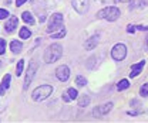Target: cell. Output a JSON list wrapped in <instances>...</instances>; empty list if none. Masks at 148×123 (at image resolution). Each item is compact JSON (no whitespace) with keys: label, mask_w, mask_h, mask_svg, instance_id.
Here are the masks:
<instances>
[{"label":"cell","mask_w":148,"mask_h":123,"mask_svg":"<svg viewBox=\"0 0 148 123\" xmlns=\"http://www.w3.org/2000/svg\"><path fill=\"white\" fill-rule=\"evenodd\" d=\"M61 55H63V47L60 44H51L44 53V61L47 64H51V62H56L57 59H60Z\"/></svg>","instance_id":"cell-1"},{"label":"cell","mask_w":148,"mask_h":123,"mask_svg":"<svg viewBox=\"0 0 148 123\" xmlns=\"http://www.w3.org/2000/svg\"><path fill=\"white\" fill-rule=\"evenodd\" d=\"M60 30H63V16L60 13L51 14V17L49 20V26H47V33L54 34Z\"/></svg>","instance_id":"cell-2"},{"label":"cell","mask_w":148,"mask_h":123,"mask_svg":"<svg viewBox=\"0 0 148 123\" xmlns=\"http://www.w3.org/2000/svg\"><path fill=\"white\" fill-rule=\"evenodd\" d=\"M97 17L106 18V20H108V21H115L117 18L120 17V10H118L117 7H106V9H103V10L98 11Z\"/></svg>","instance_id":"cell-3"},{"label":"cell","mask_w":148,"mask_h":123,"mask_svg":"<svg viewBox=\"0 0 148 123\" xmlns=\"http://www.w3.org/2000/svg\"><path fill=\"white\" fill-rule=\"evenodd\" d=\"M51 92H53V88L50 85H41V87H38V88H36L33 91V99L37 101V102H40V101L49 98Z\"/></svg>","instance_id":"cell-4"},{"label":"cell","mask_w":148,"mask_h":123,"mask_svg":"<svg viewBox=\"0 0 148 123\" xmlns=\"http://www.w3.org/2000/svg\"><path fill=\"white\" fill-rule=\"evenodd\" d=\"M125 55H127V48H125L124 44H117V45H114V48H112V51H111V57H112L114 59L123 61V59L125 58Z\"/></svg>","instance_id":"cell-5"},{"label":"cell","mask_w":148,"mask_h":123,"mask_svg":"<svg viewBox=\"0 0 148 123\" xmlns=\"http://www.w3.org/2000/svg\"><path fill=\"white\" fill-rule=\"evenodd\" d=\"M37 71V64L36 62H30L29 64V71H27V75H26V81H24V89L29 88V85L32 84L33 81V76Z\"/></svg>","instance_id":"cell-6"},{"label":"cell","mask_w":148,"mask_h":123,"mask_svg":"<svg viewBox=\"0 0 148 123\" xmlns=\"http://www.w3.org/2000/svg\"><path fill=\"white\" fill-rule=\"evenodd\" d=\"M71 3H73V7L80 14H84L88 10V0H71Z\"/></svg>","instance_id":"cell-7"},{"label":"cell","mask_w":148,"mask_h":123,"mask_svg":"<svg viewBox=\"0 0 148 123\" xmlns=\"http://www.w3.org/2000/svg\"><path fill=\"white\" fill-rule=\"evenodd\" d=\"M56 76H57L61 82H66V81L69 79V76H70V70H69V67H67V65L58 67L57 71H56Z\"/></svg>","instance_id":"cell-8"},{"label":"cell","mask_w":148,"mask_h":123,"mask_svg":"<svg viewBox=\"0 0 148 123\" xmlns=\"http://www.w3.org/2000/svg\"><path fill=\"white\" fill-rule=\"evenodd\" d=\"M111 107H112V103H111V102H108V103H104V105L98 106V107H95V109H94V116L97 118V116L107 115V113L111 110Z\"/></svg>","instance_id":"cell-9"},{"label":"cell","mask_w":148,"mask_h":123,"mask_svg":"<svg viewBox=\"0 0 148 123\" xmlns=\"http://www.w3.org/2000/svg\"><path fill=\"white\" fill-rule=\"evenodd\" d=\"M17 23L18 20L16 16H12L10 20L6 23V26H4V30H6V33H13L14 30H16V27H17Z\"/></svg>","instance_id":"cell-10"},{"label":"cell","mask_w":148,"mask_h":123,"mask_svg":"<svg viewBox=\"0 0 148 123\" xmlns=\"http://www.w3.org/2000/svg\"><path fill=\"white\" fill-rule=\"evenodd\" d=\"M144 65H145V61L143 59V61H140L138 64H134L132 67H131V72H130V76L131 78H134V76H137L141 71H143V68H144Z\"/></svg>","instance_id":"cell-11"},{"label":"cell","mask_w":148,"mask_h":123,"mask_svg":"<svg viewBox=\"0 0 148 123\" xmlns=\"http://www.w3.org/2000/svg\"><path fill=\"white\" fill-rule=\"evenodd\" d=\"M10 79H12V76L9 75V74H6L4 76H3V82H1V85H0V95H3L9 87H10Z\"/></svg>","instance_id":"cell-12"},{"label":"cell","mask_w":148,"mask_h":123,"mask_svg":"<svg viewBox=\"0 0 148 123\" xmlns=\"http://www.w3.org/2000/svg\"><path fill=\"white\" fill-rule=\"evenodd\" d=\"M97 43H98V37H97V35L90 37V38L86 41V50H92V48H95Z\"/></svg>","instance_id":"cell-13"},{"label":"cell","mask_w":148,"mask_h":123,"mask_svg":"<svg viewBox=\"0 0 148 123\" xmlns=\"http://www.w3.org/2000/svg\"><path fill=\"white\" fill-rule=\"evenodd\" d=\"M21 47H23L21 43H20V41H16V40L12 41V44H10V48H12L13 53H20V51H21Z\"/></svg>","instance_id":"cell-14"},{"label":"cell","mask_w":148,"mask_h":123,"mask_svg":"<svg viewBox=\"0 0 148 123\" xmlns=\"http://www.w3.org/2000/svg\"><path fill=\"white\" fill-rule=\"evenodd\" d=\"M21 17H23V20H24L27 24H34V18H33V16H32V13H29V11H24Z\"/></svg>","instance_id":"cell-15"},{"label":"cell","mask_w":148,"mask_h":123,"mask_svg":"<svg viewBox=\"0 0 148 123\" xmlns=\"http://www.w3.org/2000/svg\"><path fill=\"white\" fill-rule=\"evenodd\" d=\"M30 35H32V33H30V30H29L27 27H21V28H20V37H21L23 40L29 38Z\"/></svg>","instance_id":"cell-16"},{"label":"cell","mask_w":148,"mask_h":123,"mask_svg":"<svg viewBox=\"0 0 148 123\" xmlns=\"http://www.w3.org/2000/svg\"><path fill=\"white\" fill-rule=\"evenodd\" d=\"M130 87V82L127 79H123V81H120L118 82V85H117V89L118 91H124V89H127Z\"/></svg>","instance_id":"cell-17"},{"label":"cell","mask_w":148,"mask_h":123,"mask_svg":"<svg viewBox=\"0 0 148 123\" xmlns=\"http://www.w3.org/2000/svg\"><path fill=\"white\" fill-rule=\"evenodd\" d=\"M88 103H90V98H88V96H86V95H84V96H81V99L78 101V105L81 106V107L87 106Z\"/></svg>","instance_id":"cell-18"},{"label":"cell","mask_w":148,"mask_h":123,"mask_svg":"<svg viewBox=\"0 0 148 123\" xmlns=\"http://www.w3.org/2000/svg\"><path fill=\"white\" fill-rule=\"evenodd\" d=\"M23 67H24V61L23 59H20L17 64V67H16V75H21V72H23Z\"/></svg>","instance_id":"cell-19"},{"label":"cell","mask_w":148,"mask_h":123,"mask_svg":"<svg viewBox=\"0 0 148 123\" xmlns=\"http://www.w3.org/2000/svg\"><path fill=\"white\" fill-rule=\"evenodd\" d=\"M67 95L70 96V99H75V98L78 96V92H77L74 88H70L69 91H67Z\"/></svg>","instance_id":"cell-20"},{"label":"cell","mask_w":148,"mask_h":123,"mask_svg":"<svg viewBox=\"0 0 148 123\" xmlns=\"http://www.w3.org/2000/svg\"><path fill=\"white\" fill-rule=\"evenodd\" d=\"M66 35V30L63 28V30H60V31H57L54 34H51V38H63Z\"/></svg>","instance_id":"cell-21"},{"label":"cell","mask_w":148,"mask_h":123,"mask_svg":"<svg viewBox=\"0 0 148 123\" xmlns=\"http://www.w3.org/2000/svg\"><path fill=\"white\" fill-rule=\"evenodd\" d=\"M75 81H77V84H78L80 87H84V85L87 84V81H86V78H84V76H77V79H75Z\"/></svg>","instance_id":"cell-22"},{"label":"cell","mask_w":148,"mask_h":123,"mask_svg":"<svg viewBox=\"0 0 148 123\" xmlns=\"http://www.w3.org/2000/svg\"><path fill=\"white\" fill-rule=\"evenodd\" d=\"M141 96H148V84H145V85H143L141 87Z\"/></svg>","instance_id":"cell-23"},{"label":"cell","mask_w":148,"mask_h":123,"mask_svg":"<svg viewBox=\"0 0 148 123\" xmlns=\"http://www.w3.org/2000/svg\"><path fill=\"white\" fill-rule=\"evenodd\" d=\"M4 51H6V41L0 38V54H4Z\"/></svg>","instance_id":"cell-24"},{"label":"cell","mask_w":148,"mask_h":123,"mask_svg":"<svg viewBox=\"0 0 148 123\" xmlns=\"http://www.w3.org/2000/svg\"><path fill=\"white\" fill-rule=\"evenodd\" d=\"M7 16H9V11L4 10V9H0V20H1V18H6Z\"/></svg>","instance_id":"cell-25"},{"label":"cell","mask_w":148,"mask_h":123,"mask_svg":"<svg viewBox=\"0 0 148 123\" xmlns=\"http://www.w3.org/2000/svg\"><path fill=\"white\" fill-rule=\"evenodd\" d=\"M127 31H128V33H134V31H135V27H134V26H131V24H130L128 27H127Z\"/></svg>","instance_id":"cell-26"},{"label":"cell","mask_w":148,"mask_h":123,"mask_svg":"<svg viewBox=\"0 0 148 123\" xmlns=\"http://www.w3.org/2000/svg\"><path fill=\"white\" fill-rule=\"evenodd\" d=\"M135 28H138V30H148V26H137Z\"/></svg>","instance_id":"cell-27"},{"label":"cell","mask_w":148,"mask_h":123,"mask_svg":"<svg viewBox=\"0 0 148 123\" xmlns=\"http://www.w3.org/2000/svg\"><path fill=\"white\" fill-rule=\"evenodd\" d=\"M23 3H26V0H16V4L17 6H21Z\"/></svg>","instance_id":"cell-28"},{"label":"cell","mask_w":148,"mask_h":123,"mask_svg":"<svg viewBox=\"0 0 148 123\" xmlns=\"http://www.w3.org/2000/svg\"><path fill=\"white\" fill-rule=\"evenodd\" d=\"M63 99H64V101H66V102H69V101H70V96H69V95H66V93H64V95H63Z\"/></svg>","instance_id":"cell-29"},{"label":"cell","mask_w":148,"mask_h":123,"mask_svg":"<svg viewBox=\"0 0 148 123\" xmlns=\"http://www.w3.org/2000/svg\"><path fill=\"white\" fill-rule=\"evenodd\" d=\"M145 47H147V50H148V38H147V41H145Z\"/></svg>","instance_id":"cell-30"},{"label":"cell","mask_w":148,"mask_h":123,"mask_svg":"<svg viewBox=\"0 0 148 123\" xmlns=\"http://www.w3.org/2000/svg\"><path fill=\"white\" fill-rule=\"evenodd\" d=\"M120 1H125V0H115V3H120Z\"/></svg>","instance_id":"cell-31"}]
</instances>
